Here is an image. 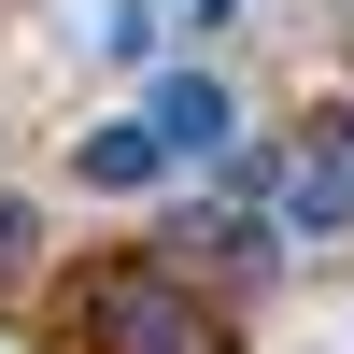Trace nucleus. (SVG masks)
<instances>
[{
  "instance_id": "nucleus-1",
  "label": "nucleus",
  "mask_w": 354,
  "mask_h": 354,
  "mask_svg": "<svg viewBox=\"0 0 354 354\" xmlns=\"http://www.w3.org/2000/svg\"><path fill=\"white\" fill-rule=\"evenodd\" d=\"M71 340H85V354H241L227 312L198 298L185 270H156V255H100V270H71Z\"/></svg>"
},
{
  "instance_id": "nucleus-2",
  "label": "nucleus",
  "mask_w": 354,
  "mask_h": 354,
  "mask_svg": "<svg viewBox=\"0 0 354 354\" xmlns=\"http://www.w3.org/2000/svg\"><path fill=\"white\" fill-rule=\"evenodd\" d=\"M142 128H156V156H170V170H213L227 142H241V85L185 57V71H156V85H142Z\"/></svg>"
},
{
  "instance_id": "nucleus-3",
  "label": "nucleus",
  "mask_w": 354,
  "mask_h": 354,
  "mask_svg": "<svg viewBox=\"0 0 354 354\" xmlns=\"http://www.w3.org/2000/svg\"><path fill=\"white\" fill-rule=\"evenodd\" d=\"M71 185H85V198H156L170 156H156V128H142V113H113V128L71 142Z\"/></svg>"
},
{
  "instance_id": "nucleus-4",
  "label": "nucleus",
  "mask_w": 354,
  "mask_h": 354,
  "mask_svg": "<svg viewBox=\"0 0 354 354\" xmlns=\"http://www.w3.org/2000/svg\"><path fill=\"white\" fill-rule=\"evenodd\" d=\"M354 227V156H298V185H283V241H326Z\"/></svg>"
},
{
  "instance_id": "nucleus-5",
  "label": "nucleus",
  "mask_w": 354,
  "mask_h": 354,
  "mask_svg": "<svg viewBox=\"0 0 354 354\" xmlns=\"http://www.w3.org/2000/svg\"><path fill=\"white\" fill-rule=\"evenodd\" d=\"M100 57L142 71V57H156V0H100Z\"/></svg>"
},
{
  "instance_id": "nucleus-6",
  "label": "nucleus",
  "mask_w": 354,
  "mask_h": 354,
  "mask_svg": "<svg viewBox=\"0 0 354 354\" xmlns=\"http://www.w3.org/2000/svg\"><path fill=\"white\" fill-rule=\"evenodd\" d=\"M28 255H43V213H28V198H0V283H15Z\"/></svg>"
},
{
  "instance_id": "nucleus-7",
  "label": "nucleus",
  "mask_w": 354,
  "mask_h": 354,
  "mask_svg": "<svg viewBox=\"0 0 354 354\" xmlns=\"http://www.w3.org/2000/svg\"><path fill=\"white\" fill-rule=\"evenodd\" d=\"M255 15V0H185V28H241Z\"/></svg>"
}]
</instances>
